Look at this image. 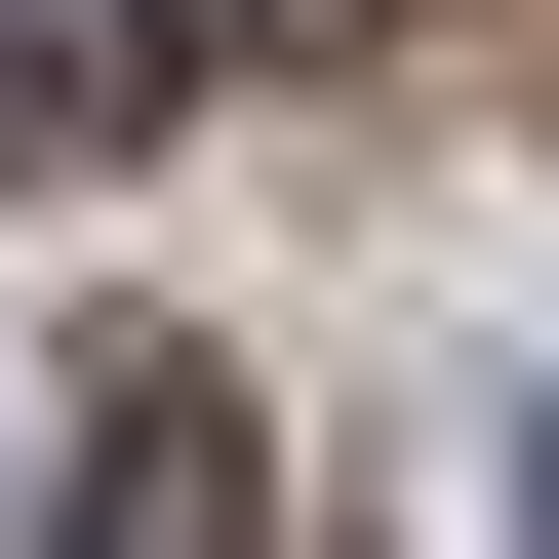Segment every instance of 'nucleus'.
Wrapping results in <instances>:
<instances>
[{
	"label": "nucleus",
	"mask_w": 559,
	"mask_h": 559,
	"mask_svg": "<svg viewBox=\"0 0 559 559\" xmlns=\"http://www.w3.org/2000/svg\"><path fill=\"white\" fill-rule=\"evenodd\" d=\"M40 559H280V440H240L200 360H120V400H81V520H40Z\"/></svg>",
	"instance_id": "nucleus-1"
},
{
	"label": "nucleus",
	"mask_w": 559,
	"mask_h": 559,
	"mask_svg": "<svg viewBox=\"0 0 559 559\" xmlns=\"http://www.w3.org/2000/svg\"><path fill=\"white\" fill-rule=\"evenodd\" d=\"M520 559H559V400H520Z\"/></svg>",
	"instance_id": "nucleus-4"
},
{
	"label": "nucleus",
	"mask_w": 559,
	"mask_h": 559,
	"mask_svg": "<svg viewBox=\"0 0 559 559\" xmlns=\"http://www.w3.org/2000/svg\"><path fill=\"white\" fill-rule=\"evenodd\" d=\"M280 40H400V0H200V81H280Z\"/></svg>",
	"instance_id": "nucleus-3"
},
{
	"label": "nucleus",
	"mask_w": 559,
	"mask_h": 559,
	"mask_svg": "<svg viewBox=\"0 0 559 559\" xmlns=\"http://www.w3.org/2000/svg\"><path fill=\"white\" fill-rule=\"evenodd\" d=\"M200 120V0H0V160H160Z\"/></svg>",
	"instance_id": "nucleus-2"
}]
</instances>
